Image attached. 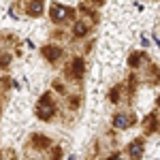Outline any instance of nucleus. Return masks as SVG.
<instances>
[{"label": "nucleus", "mask_w": 160, "mask_h": 160, "mask_svg": "<svg viewBox=\"0 0 160 160\" xmlns=\"http://www.w3.org/2000/svg\"><path fill=\"white\" fill-rule=\"evenodd\" d=\"M115 126H118V128H126V126H128V118H126V115H118V118H115Z\"/></svg>", "instance_id": "nucleus-1"}, {"label": "nucleus", "mask_w": 160, "mask_h": 160, "mask_svg": "<svg viewBox=\"0 0 160 160\" xmlns=\"http://www.w3.org/2000/svg\"><path fill=\"white\" fill-rule=\"evenodd\" d=\"M128 152H130V156H141V152H143V145H141V143H135V145L128 149Z\"/></svg>", "instance_id": "nucleus-2"}]
</instances>
